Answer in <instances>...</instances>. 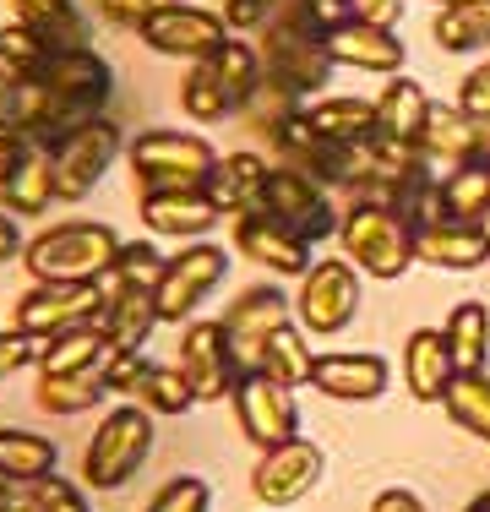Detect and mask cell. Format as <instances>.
<instances>
[{
    "mask_svg": "<svg viewBox=\"0 0 490 512\" xmlns=\"http://www.w3.org/2000/svg\"><path fill=\"white\" fill-rule=\"evenodd\" d=\"M180 109H186V120H196V126H218V120L240 115L229 88H224V77L213 71V60L186 66V77H180Z\"/></svg>",
    "mask_w": 490,
    "mask_h": 512,
    "instance_id": "obj_38",
    "label": "cell"
},
{
    "mask_svg": "<svg viewBox=\"0 0 490 512\" xmlns=\"http://www.w3.org/2000/svg\"><path fill=\"white\" fill-rule=\"evenodd\" d=\"M153 436H158V420L142 404L120 398L115 409H104V420L88 436V453H82V485L88 491H126L142 474L147 453H153Z\"/></svg>",
    "mask_w": 490,
    "mask_h": 512,
    "instance_id": "obj_4",
    "label": "cell"
},
{
    "mask_svg": "<svg viewBox=\"0 0 490 512\" xmlns=\"http://www.w3.org/2000/svg\"><path fill=\"white\" fill-rule=\"evenodd\" d=\"M22 246H28V240H22V224L6 213V207H0V267L22 262Z\"/></svg>",
    "mask_w": 490,
    "mask_h": 512,
    "instance_id": "obj_53",
    "label": "cell"
},
{
    "mask_svg": "<svg viewBox=\"0 0 490 512\" xmlns=\"http://www.w3.org/2000/svg\"><path fill=\"white\" fill-rule=\"evenodd\" d=\"M0 512H33L28 480H0Z\"/></svg>",
    "mask_w": 490,
    "mask_h": 512,
    "instance_id": "obj_54",
    "label": "cell"
},
{
    "mask_svg": "<svg viewBox=\"0 0 490 512\" xmlns=\"http://www.w3.org/2000/svg\"><path fill=\"white\" fill-rule=\"evenodd\" d=\"M474 229H480V235H485V246H490V207H485L480 218H474Z\"/></svg>",
    "mask_w": 490,
    "mask_h": 512,
    "instance_id": "obj_57",
    "label": "cell"
},
{
    "mask_svg": "<svg viewBox=\"0 0 490 512\" xmlns=\"http://www.w3.org/2000/svg\"><path fill=\"white\" fill-rule=\"evenodd\" d=\"M137 39H142L153 55L196 66V60H207L218 44L229 39V28H224V17H218L213 6H202V0H169L164 11H153V17L142 22Z\"/></svg>",
    "mask_w": 490,
    "mask_h": 512,
    "instance_id": "obj_12",
    "label": "cell"
},
{
    "mask_svg": "<svg viewBox=\"0 0 490 512\" xmlns=\"http://www.w3.org/2000/svg\"><path fill=\"white\" fill-rule=\"evenodd\" d=\"M88 6H93L104 22H115V28H131V33H142V22L153 17V11H164L169 0H88Z\"/></svg>",
    "mask_w": 490,
    "mask_h": 512,
    "instance_id": "obj_47",
    "label": "cell"
},
{
    "mask_svg": "<svg viewBox=\"0 0 490 512\" xmlns=\"http://www.w3.org/2000/svg\"><path fill=\"white\" fill-rule=\"evenodd\" d=\"M327 474V458L316 442H305V436H294L284 447H267L262 458H256L251 469V496L262 502L267 512H284L294 502H305V496L322 485Z\"/></svg>",
    "mask_w": 490,
    "mask_h": 512,
    "instance_id": "obj_13",
    "label": "cell"
},
{
    "mask_svg": "<svg viewBox=\"0 0 490 512\" xmlns=\"http://www.w3.org/2000/svg\"><path fill=\"white\" fill-rule=\"evenodd\" d=\"M256 50H262V71H267V88L284 93L294 104H311L327 93L333 82V55H327V33L311 22V11L300 0H289L262 33H256Z\"/></svg>",
    "mask_w": 490,
    "mask_h": 512,
    "instance_id": "obj_2",
    "label": "cell"
},
{
    "mask_svg": "<svg viewBox=\"0 0 490 512\" xmlns=\"http://www.w3.org/2000/svg\"><path fill=\"white\" fill-rule=\"evenodd\" d=\"M28 365H39V338L17 333V327H0V382H11Z\"/></svg>",
    "mask_w": 490,
    "mask_h": 512,
    "instance_id": "obj_46",
    "label": "cell"
},
{
    "mask_svg": "<svg viewBox=\"0 0 490 512\" xmlns=\"http://www.w3.org/2000/svg\"><path fill=\"white\" fill-rule=\"evenodd\" d=\"M137 213L153 240H207V229L218 224V207L207 202V191H142Z\"/></svg>",
    "mask_w": 490,
    "mask_h": 512,
    "instance_id": "obj_22",
    "label": "cell"
},
{
    "mask_svg": "<svg viewBox=\"0 0 490 512\" xmlns=\"http://www.w3.org/2000/svg\"><path fill=\"white\" fill-rule=\"evenodd\" d=\"M55 442L39 431H17V425H6L0 431V480H39V474H55Z\"/></svg>",
    "mask_w": 490,
    "mask_h": 512,
    "instance_id": "obj_40",
    "label": "cell"
},
{
    "mask_svg": "<svg viewBox=\"0 0 490 512\" xmlns=\"http://www.w3.org/2000/svg\"><path fill=\"white\" fill-rule=\"evenodd\" d=\"M164 267H169V256L158 251V240H120L115 267L104 273V284L109 289H147V295H153Z\"/></svg>",
    "mask_w": 490,
    "mask_h": 512,
    "instance_id": "obj_41",
    "label": "cell"
},
{
    "mask_svg": "<svg viewBox=\"0 0 490 512\" xmlns=\"http://www.w3.org/2000/svg\"><path fill=\"white\" fill-rule=\"evenodd\" d=\"M11 22L33 28L49 50H88L93 22L77 0H11Z\"/></svg>",
    "mask_w": 490,
    "mask_h": 512,
    "instance_id": "obj_26",
    "label": "cell"
},
{
    "mask_svg": "<svg viewBox=\"0 0 490 512\" xmlns=\"http://www.w3.org/2000/svg\"><path fill=\"white\" fill-rule=\"evenodd\" d=\"M224 278H229V251L218 246V240H186V246L169 256L164 278H158V289H153L158 322L186 327L191 316L202 311V300L213 295V289H224Z\"/></svg>",
    "mask_w": 490,
    "mask_h": 512,
    "instance_id": "obj_9",
    "label": "cell"
},
{
    "mask_svg": "<svg viewBox=\"0 0 490 512\" xmlns=\"http://www.w3.org/2000/svg\"><path fill=\"white\" fill-rule=\"evenodd\" d=\"M392 382V365L371 349H327L316 355V371H311V387L333 404H376Z\"/></svg>",
    "mask_w": 490,
    "mask_h": 512,
    "instance_id": "obj_18",
    "label": "cell"
},
{
    "mask_svg": "<svg viewBox=\"0 0 490 512\" xmlns=\"http://www.w3.org/2000/svg\"><path fill=\"white\" fill-rule=\"evenodd\" d=\"M109 93H115V66L93 50H55L39 82H17L11 99V126L33 142V148H55L66 131L88 126L109 115Z\"/></svg>",
    "mask_w": 490,
    "mask_h": 512,
    "instance_id": "obj_1",
    "label": "cell"
},
{
    "mask_svg": "<svg viewBox=\"0 0 490 512\" xmlns=\"http://www.w3.org/2000/svg\"><path fill=\"white\" fill-rule=\"evenodd\" d=\"M284 6H289V0H224L218 17H224V28L235 33V39H256V33H262Z\"/></svg>",
    "mask_w": 490,
    "mask_h": 512,
    "instance_id": "obj_45",
    "label": "cell"
},
{
    "mask_svg": "<svg viewBox=\"0 0 490 512\" xmlns=\"http://www.w3.org/2000/svg\"><path fill=\"white\" fill-rule=\"evenodd\" d=\"M431 104H436L431 93H425L409 71H398V77H387V88L376 93V131L392 137V142L420 148V131H425V120H431Z\"/></svg>",
    "mask_w": 490,
    "mask_h": 512,
    "instance_id": "obj_27",
    "label": "cell"
},
{
    "mask_svg": "<svg viewBox=\"0 0 490 512\" xmlns=\"http://www.w3.org/2000/svg\"><path fill=\"white\" fill-rule=\"evenodd\" d=\"M420 153L431 158V169H458L469 158H490V126H480L474 115H463L458 104H431V120L420 131Z\"/></svg>",
    "mask_w": 490,
    "mask_h": 512,
    "instance_id": "obj_20",
    "label": "cell"
},
{
    "mask_svg": "<svg viewBox=\"0 0 490 512\" xmlns=\"http://www.w3.org/2000/svg\"><path fill=\"white\" fill-rule=\"evenodd\" d=\"M371 512H431V507H425L414 491H403V485H387V491H376Z\"/></svg>",
    "mask_w": 490,
    "mask_h": 512,
    "instance_id": "obj_52",
    "label": "cell"
},
{
    "mask_svg": "<svg viewBox=\"0 0 490 512\" xmlns=\"http://www.w3.org/2000/svg\"><path fill=\"white\" fill-rule=\"evenodd\" d=\"M120 235L98 218H71V224H49L22 246L33 284H104L115 267Z\"/></svg>",
    "mask_w": 490,
    "mask_h": 512,
    "instance_id": "obj_3",
    "label": "cell"
},
{
    "mask_svg": "<svg viewBox=\"0 0 490 512\" xmlns=\"http://www.w3.org/2000/svg\"><path fill=\"white\" fill-rule=\"evenodd\" d=\"M55 202L60 197H55V169H49V153L33 148L17 169H11L6 186H0V207H6L11 218H39Z\"/></svg>",
    "mask_w": 490,
    "mask_h": 512,
    "instance_id": "obj_32",
    "label": "cell"
},
{
    "mask_svg": "<svg viewBox=\"0 0 490 512\" xmlns=\"http://www.w3.org/2000/svg\"><path fill=\"white\" fill-rule=\"evenodd\" d=\"M98 333H104L109 349H120V355H142L147 338L158 333V306H153V295H147V289H109V284H104Z\"/></svg>",
    "mask_w": 490,
    "mask_h": 512,
    "instance_id": "obj_25",
    "label": "cell"
},
{
    "mask_svg": "<svg viewBox=\"0 0 490 512\" xmlns=\"http://www.w3.org/2000/svg\"><path fill=\"white\" fill-rule=\"evenodd\" d=\"M49 55L55 50H49L33 28H22V22H6V28H0V77L6 82H39Z\"/></svg>",
    "mask_w": 490,
    "mask_h": 512,
    "instance_id": "obj_42",
    "label": "cell"
},
{
    "mask_svg": "<svg viewBox=\"0 0 490 512\" xmlns=\"http://www.w3.org/2000/svg\"><path fill=\"white\" fill-rule=\"evenodd\" d=\"M441 338H447L458 371H490V306L485 300H458L441 322Z\"/></svg>",
    "mask_w": 490,
    "mask_h": 512,
    "instance_id": "obj_31",
    "label": "cell"
},
{
    "mask_svg": "<svg viewBox=\"0 0 490 512\" xmlns=\"http://www.w3.org/2000/svg\"><path fill=\"white\" fill-rule=\"evenodd\" d=\"M338 256H349L365 278L376 284H392L403 278L420 256H414V229L403 224L392 207L376 202H349L343 207V224H338Z\"/></svg>",
    "mask_w": 490,
    "mask_h": 512,
    "instance_id": "obj_6",
    "label": "cell"
},
{
    "mask_svg": "<svg viewBox=\"0 0 490 512\" xmlns=\"http://www.w3.org/2000/svg\"><path fill=\"white\" fill-rule=\"evenodd\" d=\"M213 71L218 77H224V88H229V99H235V109L245 115V109L256 104V93L267 88V71H262V50H256L251 39H235V33H229L224 44H218L213 55Z\"/></svg>",
    "mask_w": 490,
    "mask_h": 512,
    "instance_id": "obj_33",
    "label": "cell"
},
{
    "mask_svg": "<svg viewBox=\"0 0 490 512\" xmlns=\"http://www.w3.org/2000/svg\"><path fill=\"white\" fill-rule=\"evenodd\" d=\"M207 507H213V485L202 474H175L147 496L142 512H207Z\"/></svg>",
    "mask_w": 490,
    "mask_h": 512,
    "instance_id": "obj_43",
    "label": "cell"
},
{
    "mask_svg": "<svg viewBox=\"0 0 490 512\" xmlns=\"http://www.w3.org/2000/svg\"><path fill=\"white\" fill-rule=\"evenodd\" d=\"M98 306H104V284H28L17 295L11 327L28 338H55L66 327L98 322Z\"/></svg>",
    "mask_w": 490,
    "mask_h": 512,
    "instance_id": "obj_15",
    "label": "cell"
},
{
    "mask_svg": "<svg viewBox=\"0 0 490 512\" xmlns=\"http://www.w3.org/2000/svg\"><path fill=\"white\" fill-rule=\"evenodd\" d=\"M431 6H436V11H441V6H463V0H431Z\"/></svg>",
    "mask_w": 490,
    "mask_h": 512,
    "instance_id": "obj_58",
    "label": "cell"
},
{
    "mask_svg": "<svg viewBox=\"0 0 490 512\" xmlns=\"http://www.w3.org/2000/svg\"><path fill=\"white\" fill-rule=\"evenodd\" d=\"M229 333V344H235V355L245 371H256V360H262V349L273 344V333H284L294 322L289 316V295L278 284H245L235 300H229V311L218 316Z\"/></svg>",
    "mask_w": 490,
    "mask_h": 512,
    "instance_id": "obj_16",
    "label": "cell"
},
{
    "mask_svg": "<svg viewBox=\"0 0 490 512\" xmlns=\"http://www.w3.org/2000/svg\"><path fill=\"white\" fill-rule=\"evenodd\" d=\"M360 267L349 256H316L311 273L300 278V295H294V316L311 338H338L349 333V322L360 316L365 284H360Z\"/></svg>",
    "mask_w": 490,
    "mask_h": 512,
    "instance_id": "obj_8",
    "label": "cell"
},
{
    "mask_svg": "<svg viewBox=\"0 0 490 512\" xmlns=\"http://www.w3.org/2000/svg\"><path fill=\"white\" fill-rule=\"evenodd\" d=\"M262 213H273L278 224H289L294 235L311 240V246L338 240V224H343V207L333 202V191H327L322 180L289 169V164H273V175H267V186H262Z\"/></svg>",
    "mask_w": 490,
    "mask_h": 512,
    "instance_id": "obj_10",
    "label": "cell"
},
{
    "mask_svg": "<svg viewBox=\"0 0 490 512\" xmlns=\"http://www.w3.org/2000/svg\"><path fill=\"white\" fill-rule=\"evenodd\" d=\"M436 197H441V218H480L490 207V158H469V164L447 169L436 180Z\"/></svg>",
    "mask_w": 490,
    "mask_h": 512,
    "instance_id": "obj_37",
    "label": "cell"
},
{
    "mask_svg": "<svg viewBox=\"0 0 490 512\" xmlns=\"http://www.w3.org/2000/svg\"><path fill=\"white\" fill-rule=\"evenodd\" d=\"M33 398L49 414H88L98 404H109V382L104 371H66V376H44L33 382Z\"/></svg>",
    "mask_w": 490,
    "mask_h": 512,
    "instance_id": "obj_36",
    "label": "cell"
},
{
    "mask_svg": "<svg viewBox=\"0 0 490 512\" xmlns=\"http://www.w3.org/2000/svg\"><path fill=\"white\" fill-rule=\"evenodd\" d=\"M126 404H142L153 420H180V414L196 409V393H191V382H186V371H180V365L147 360Z\"/></svg>",
    "mask_w": 490,
    "mask_h": 512,
    "instance_id": "obj_30",
    "label": "cell"
},
{
    "mask_svg": "<svg viewBox=\"0 0 490 512\" xmlns=\"http://www.w3.org/2000/svg\"><path fill=\"white\" fill-rule=\"evenodd\" d=\"M305 120H311L327 142H365V137H376V99L322 93V99L305 104Z\"/></svg>",
    "mask_w": 490,
    "mask_h": 512,
    "instance_id": "obj_28",
    "label": "cell"
},
{
    "mask_svg": "<svg viewBox=\"0 0 490 512\" xmlns=\"http://www.w3.org/2000/svg\"><path fill=\"white\" fill-rule=\"evenodd\" d=\"M441 409H447V420L458 425V431L490 442V371H458L447 387V398H441Z\"/></svg>",
    "mask_w": 490,
    "mask_h": 512,
    "instance_id": "obj_39",
    "label": "cell"
},
{
    "mask_svg": "<svg viewBox=\"0 0 490 512\" xmlns=\"http://www.w3.org/2000/svg\"><path fill=\"white\" fill-rule=\"evenodd\" d=\"M175 365L186 371L196 404H229V398H235V387H240V376H245V365L235 355V344H229L224 322H213V316H202V322L191 316V322L180 327V355H175Z\"/></svg>",
    "mask_w": 490,
    "mask_h": 512,
    "instance_id": "obj_11",
    "label": "cell"
},
{
    "mask_svg": "<svg viewBox=\"0 0 490 512\" xmlns=\"http://www.w3.org/2000/svg\"><path fill=\"white\" fill-rule=\"evenodd\" d=\"M126 164H131L142 191H202V180L218 164V148L202 131L147 126L126 142Z\"/></svg>",
    "mask_w": 490,
    "mask_h": 512,
    "instance_id": "obj_5",
    "label": "cell"
},
{
    "mask_svg": "<svg viewBox=\"0 0 490 512\" xmlns=\"http://www.w3.org/2000/svg\"><path fill=\"white\" fill-rule=\"evenodd\" d=\"M403 6H409V0H354V17H360V22H382V28H398Z\"/></svg>",
    "mask_w": 490,
    "mask_h": 512,
    "instance_id": "obj_51",
    "label": "cell"
},
{
    "mask_svg": "<svg viewBox=\"0 0 490 512\" xmlns=\"http://www.w3.org/2000/svg\"><path fill=\"white\" fill-rule=\"evenodd\" d=\"M256 371L273 376L278 387H311V371H316V349H311V333H305L300 322H289L284 333H273V344L262 349V360H256Z\"/></svg>",
    "mask_w": 490,
    "mask_h": 512,
    "instance_id": "obj_35",
    "label": "cell"
},
{
    "mask_svg": "<svg viewBox=\"0 0 490 512\" xmlns=\"http://www.w3.org/2000/svg\"><path fill=\"white\" fill-rule=\"evenodd\" d=\"M414 256L425 267H441V273H474L490 262V246L469 218H436L414 235Z\"/></svg>",
    "mask_w": 490,
    "mask_h": 512,
    "instance_id": "obj_24",
    "label": "cell"
},
{
    "mask_svg": "<svg viewBox=\"0 0 490 512\" xmlns=\"http://www.w3.org/2000/svg\"><path fill=\"white\" fill-rule=\"evenodd\" d=\"M463 512H490V485H485V491H480V496H474V502H469V507H463Z\"/></svg>",
    "mask_w": 490,
    "mask_h": 512,
    "instance_id": "obj_56",
    "label": "cell"
},
{
    "mask_svg": "<svg viewBox=\"0 0 490 512\" xmlns=\"http://www.w3.org/2000/svg\"><path fill=\"white\" fill-rule=\"evenodd\" d=\"M142 365H147V349H142V355H120V349H109L104 365H98V371H104V382H109V398H131Z\"/></svg>",
    "mask_w": 490,
    "mask_h": 512,
    "instance_id": "obj_49",
    "label": "cell"
},
{
    "mask_svg": "<svg viewBox=\"0 0 490 512\" xmlns=\"http://www.w3.org/2000/svg\"><path fill=\"white\" fill-rule=\"evenodd\" d=\"M229 240H235L240 256H251L256 267H267V273H278V278H305L311 262H316L311 240H300L289 224H278V218L262 213V207H256V213H240Z\"/></svg>",
    "mask_w": 490,
    "mask_h": 512,
    "instance_id": "obj_17",
    "label": "cell"
},
{
    "mask_svg": "<svg viewBox=\"0 0 490 512\" xmlns=\"http://www.w3.org/2000/svg\"><path fill=\"white\" fill-rule=\"evenodd\" d=\"M452 104H458L463 115H474L480 126H490V60H480V66L458 82V99Z\"/></svg>",
    "mask_w": 490,
    "mask_h": 512,
    "instance_id": "obj_48",
    "label": "cell"
},
{
    "mask_svg": "<svg viewBox=\"0 0 490 512\" xmlns=\"http://www.w3.org/2000/svg\"><path fill=\"white\" fill-rule=\"evenodd\" d=\"M28 153H33V142L22 137V131L11 126V120H0V186H6V180H11V169H17Z\"/></svg>",
    "mask_w": 490,
    "mask_h": 512,
    "instance_id": "obj_50",
    "label": "cell"
},
{
    "mask_svg": "<svg viewBox=\"0 0 490 512\" xmlns=\"http://www.w3.org/2000/svg\"><path fill=\"white\" fill-rule=\"evenodd\" d=\"M273 175V158L240 148V153H218L213 175L202 180L207 202L218 207V218H240V213H256L262 207V186Z\"/></svg>",
    "mask_w": 490,
    "mask_h": 512,
    "instance_id": "obj_21",
    "label": "cell"
},
{
    "mask_svg": "<svg viewBox=\"0 0 490 512\" xmlns=\"http://www.w3.org/2000/svg\"><path fill=\"white\" fill-rule=\"evenodd\" d=\"M33 512H93L88 507V485H71L66 474H39L28 480Z\"/></svg>",
    "mask_w": 490,
    "mask_h": 512,
    "instance_id": "obj_44",
    "label": "cell"
},
{
    "mask_svg": "<svg viewBox=\"0 0 490 512\" xmlns=\"http://www.w3.org/2000/svg\"><path fill=\"white\" fill-rule=\"evenodd\" d=\"M327 55L343 71H365V77H398L409 66V50H403L398 28H382V22H343V28L327 33Z\"/></svg>",
    "mask_w": 490,
    "mask_h": 512,
    "instance_id": "obj_19",
    "label": "cell"
},
{
    "mask_svg": "<svg viewBox=\"0 0 490 512\" xmlns=\"http://www.w3.org/2000/svg\"><path fill=\"white\" fill-rule=\"evenodd\" d=\"M109 355V338L98 333V322H82V327H66L55 338H39V365L33 371L44 376H66V371H98Z\"/></svg>",
    "mask_w": 490,
    "mask_h": 512,
    "instance_id": "obj_29",
    "label": "cell"
},
{
    "mask_svg": "<svg viewBox=\"0 0 490 512\" xmlns=\"http://www.w3.org/2000/svg\"><path fill=\"white\" fill-rule=\"evenodd\" d=\"M436 50L447 55H480L490 50V0H463V6H441L431 22Z\"/></svg>",
    "mask_w": 490,
    "mask_h": 512,
    "instance_id": "obj_34",
    "label": "cell"
},
{
    "mask_svg": "<svg viewBox=\"0 0 490 512\" xmlns=\"http://www.w3.org/2000/svg\"><path fill=\"white\" fill-rule=\"evenodd\" d=\"M229 404H235L240 436L251 447H262V453L300 436V404H294V393H289V387H278L273 376H262V371H245Z\"/></svg>",
    "mask_w": 490,
    "mask_h": 512,
    "instance_id": "obj_14",
    "label": "cell"
},
{
    "mask_svg": "<svg viewBox=\"0 0 490 512\" xmlns=\"http://www.w3.org/2000/svg\"><path fill=\"white\" fill-rule=\"evenodd\" d=\"M458 376V360H452L441 327H414L403 338V387H409L414 404H441Z\"/></svg>",
    "mask_w": 490,
    "mask_h": 512,
    "instance_id": "obj_23",
    "label": "cell"
},
{
    "mask_svg": "<svg viewBox=\"0 0 490 512\" xmlns=\"http://www.w3.org/2000/svg\"><path fill=\"white\" fill-rule=\"evenodd\" d=\"M11 99H17V82L0 77V120H11Z\"/></svg>",
    "mask_w": 490,
    "mask_h": 512,
    "instance_id": "obj_55",
    "label": "cell"
},
{
    "mask_svg": "<svg viewBox=\"0 0 490 512\" xmlns=\"http://www.w3.org/2000/svg\"><path fill=\"white\" fill-rule=\"evenodd\" d=\"M126 126L109 115L88 120V126L66 131V137L49 148V169H55V197L60 202H88L98 191V180L115 169V158H126Z\"/></svg>",
    "mask_w": 490,
    "mask_h": 512,
    "instance_id": "obj_7",
    "label": "cell"
}]
</instances>
